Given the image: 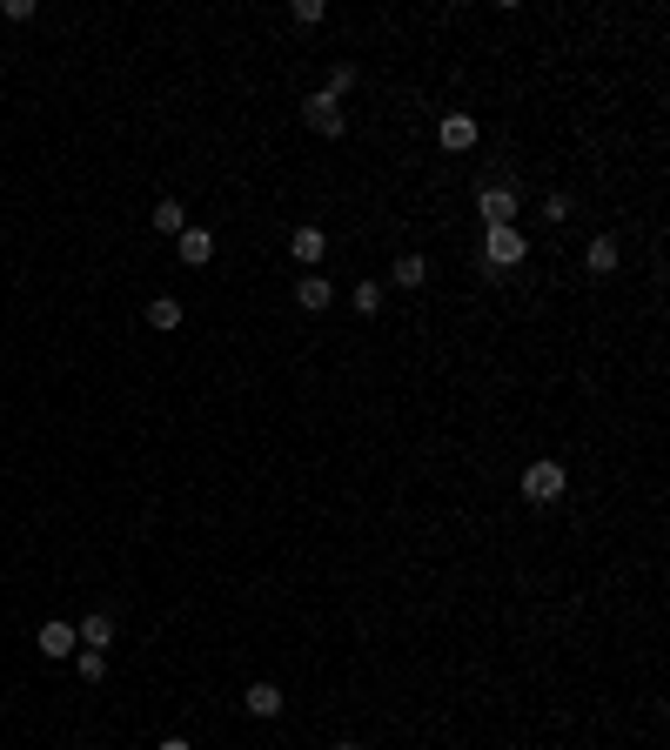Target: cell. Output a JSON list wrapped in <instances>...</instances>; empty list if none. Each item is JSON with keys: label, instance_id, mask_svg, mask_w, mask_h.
Listing matches in <instances>:
<instances>
[{"label": "cell", "instance_id": "obj_20", "mask_svg": "<svg viewBox=\"0 0 670 750\" xmlns=\"http://www.w3.org/2000/svg\"><path fill=\"white\" fill-rule=\"evenodd\" d=\"M543 221H570V195H543Z\"/></svg>", "mask_w": 670, "mask_h": 750}, {"label": "cell", "instance_id": "obj_21", "mask_svg": "<svg viewBox=\"0 0 670 750\" xmlns=\"http://www.w3.org/2000/svg\"><path fill=\"white\" fill-rule=\"evenodd\" d=\"M155 750H195V744H188V737H161Z\"/></svg>", "mask_w": 670, "mask_h": 750}, {"label": "cell", "instance_id": "obj_14", "mask_svg": "<svg viewBox=\"0 0 670 750\" xmlns=\"http://www.w3.org/2000/svg\"><path fill=\"white\" fill-rule=\"evenodd\" d=\"M74 637L88 643V650H108V643H114V617H108V610H94V617L81 623V630H74Z\"/></svg>", "mask_w": 670, "mask_h": 750}, {"label": "cell", "instance_id": "obj_7", "mask_svg": "<svg viewBox=\"0 0 670 750\" xmlns=\"http://www.w3.org/2000/svg\"><path fill=\"white\" fill-rule=\"evenodd\" d=\"M436 141H443L449 155H463V148H476V114H443V128H436Z\"/></svg>", "mask_w": 670, "mask_h": 750}, {"label": "cell", "instance_id": "obj_9", "mask_svg": "<svg viewBox=\"0 0 670 750\" xmlns=\"http://www.w3.org/2000/svg\"><path fill=\"white\" fill-rule=\"evenodd\" d=\"M335 302V288H329V275H302L295 282V309H309V315H322Z\"/></svg>", "mask_w": 670, "mask_h": 750}, {"label": "cell", "instance_id": "obj_16", "mask_svg": "<svg viewBox=\"0 0 670 750\" xmlns=\"http://www.w3.org/2000/svg\"><path fill=\"white\" fill-rule=\"evenodd\" d=\"M74 670H81V684H101L108 677V650H74Z\"/></svg>", "mask_w": 670, "mask_h": 750}, {"label": "cell", "instance_id": "obj_10", "mask_svg": "<svg viewBox=\"0 0 670 750\" xmlns=\"http://www.w3.org/2000/svg\"><path fill=\"white\" fill-rule=\"evenodd\" d=\"M81 637H74V623H41V657H74Z\"/></svg>", "mask_w": 670, "mask_h": 750}, {"label": "cell", "instance_id": "obj_8", "mask_svg": "<svg viewBox=\"0 0 670 750\" xmlns=\"http://www.w3.org/2000/svg\"><path fill=\"white\" fill-rule=\"evenodd\" d=\"M175 255H181L188 268L215 262V235H208V228H181V235H175Z\"/></svg>", "mask_w": 670, "mask_h": 750}, {"label": "cell", "instance_id": "obj_17", "mask_svg": "<svg viewBox=\"0 0 670 750\" xmlns=\"http://www.w3.org/2000/svg\"><path fill=\"white\" fill-rule=\"evenodd\" d=\"M349 302H356V315H382L389 288H382V282H356V295H349Z\"/></svg>", "mask_w": 670, "mask_h": 750}, {"label": "cell", "instance_id": "obj_6", "mask_svg": "<svg viewBox=\"0 0 670 750\" xmlns=\"http://www.w3.org/2000/svg\"><path fill=\"white\" fill-rule=\"evenodd\" d=\"M289 255H295V262H302V268H315V262H322V255H329V235H322L315 221H302V228H295V235H289Z\"/></svg>", "mask_w": 670, "mask_h": 750}, {"label": "cell", "instance_id": "obj_11", "mask_svg": "<svg viewBox=\"0 0 670 750\" xmlns=\"http://www.w3.org/2000/svg\"><path fill=\"white\" fill-rule=\"evenodd\" d=\"M242 704H248V717H262V724H268V717H282V704H289V697H282L275 684H248Z\"/></svg>", "mask_w": 670, "mask_h": 750}, {"label": "cell", "instance_id": "obj_12", "mask_svg": "<svg viewBox=\"0 0 670 750\" xmlns=\"http://www.w3.org/2000/svg\"><path fill=\"white\" fill-rule=\"evenodd\" d=\"M148 228H155V235H181V228H188V208H181L175 195H161L155 215H148Z\"/></svg>", "mask_w": 670, "mask_h": 750}, {"label": "cell", "instance_id": "obj_15", "mask_svg": "<svg viewBox=\"0 0 670 750\" xmlns=\"http://www.w3.org/2000/svg\"><path fill=\"white\" fill-rule=\"evenodd\" d=\"M148 329H161V335L181 329V302L175 295H155V302H148Z\"/></svg>", "mask_w": 670, "mask_h": 750}, {"label": "cell", "instance_id": "obj_22", "mask_svg": "<svg viewBox=\"0 0 670 750\" xmlns=\"http://www.w3.org/2000/svg\"><path fill=\"white\" fill-rule=\"evenodd\" d=\"M335 750H362V744H335Z\"/></svg>", "mask_w": 670, "mask_h": 750}, {"label": "cell", "instance_id": "obj_5", "mask_svg": "<svg viewBox=\"0 0 670 750\" xmlns=\"http://www.w3.org/2000/svg\"><path fill=\"white\" fill-rule=\"evenodd\" d=\"M583 268H590V275H617V268H624V248H617V235H597V242L583 248Z\"/></svg>", "mask_w": 670, "mask_h": 750}, {"label": "cell", "instance_id": "obj_2", "mask_svg": "<svg viewBox=\"0 0 670 750\" xmlns=\"http://www.w3.org/2000/svg\"><path fill=\"white\" fill-rule=\"evenodd\" d=\"M476 215H483V228H510V221L523 215V201H516V188H503V181H490V188L476 195Z\"/></svg>", "mask_w": 670, "mask_h": 750}, {"label": "cell", "instance_id": "obj_1", "mask_svg": "<svg viewBox=\"0 0 670 750\" xmlns=\"http://www.w3.org/2000/svg\"><path fill=\"white\" fill-rule=\"evenodd\" d=\"M483 262H490V275H503V268H523L530 262V242H523V228H483Z\"/></svg>", "mask_w": 670, "mask_h": 750}, {"label": "cell", "instance_id": "obj_13", "mask_svg": "<svg viewBox=\"0 0 670 750\" xmlns=\"http://www.w3.org/2000/svg\"><path fill=\"white\" fill-rule=\"evenodd\" d=\"M389 282H396V288H423V282H429V262H423V255H396Z\"/></svg>", "mask_w": 670, "mask_h": 750}, {"label": "cell", "instance_id": "obj_3", "mask_svg": "<svg viewBox=\"0 0 670 750\" xmlns=\"http://www.w3.org/2000/svg\"><path fill=\"white\" fill-rule=\"evenodd\" d=\"M563 489H570V476H563V463H550V456L523 469V496H530V503H557Z\"/></svg>", "mask_w": 670, "mask_h": 750}, {"label": "cell", "instance_id": "obj_19", "mask_svg": "<svg viewBox=\"0 0 670 750\" xmlns=\"http://www.w3.org/2000/svg\"><path fill=\"white\" fill-rule=\"evenodd\" d=\"M322 14H329L322 0H295V7H289V21H302V27H315V21H322Z\"/></svg>", "mask_w": 670, "mask_h": 750}, {"label": "cell", "instance_id": "obj_18", "mask_svg": "<svg viewBox=\"0 0 670 750\" xmlns=\"http://www.w3.org/2000/svg\"><path fill=\"white\" fill-rule=\"evenodd\" d=\"M356 81H362V67H356V61H335V67H329V88H322V94H335V101H342V94L356 88Z\"/></svg>", "mask_w": 670, "mask_h": 750}, {"label": "cell", "instance_id": "obj_4", "mask_svg": "<svg viewBox=\"0 0 670 750\" xmlns=\"http://www.w3.org/2000/svg\"><path fill=\"white\" fill-rule=\"evenodd\" d=\"M302 121H309L322 141H335V134L349 128V114H342V101H335V94H309V101H302Z\"/></svg>", "mask_w": 670, "mask_h": 750}]
</instances>
